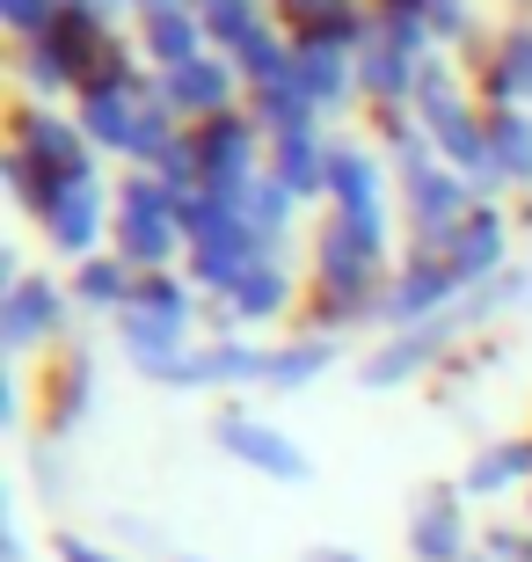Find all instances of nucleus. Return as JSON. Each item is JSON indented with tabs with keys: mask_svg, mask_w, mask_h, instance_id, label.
Masks as SVG:
<instances>
[{
	"mask_svg": "<svg viewBox=\"0 0 532 562\" xmlns=\"http://www.w3.org/2000/svg\"><path fill=\"white\" fill-rule=\"evenodd\" d=\"M423 548H430V555H445V548H452V526H445V512H438V519L423 526Z\"/></svg>",
	"mask_w": 532,
	"mask_h": 562,
	"instance_id": "2",
	"label": "nucleus"
},
{
	"mask_svg": "<svg viewBox=\"0 0 532 562\" xmlns=\"http://www.w3.org/2000/svg\"><path fill=\"white\" fill-rule=\"evenodd\" d=\"M226 438H234L241 453H256L263 468H278V475H299V453H285V446H270L263 431H226Z\"/></svg>",
	"mask_w": 532,
	"mask_h": 562,
	"instance_id": "1",
	"label": "nucleus"
}]
</instances>
